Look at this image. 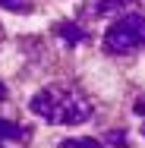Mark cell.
<instances>
[{
    "label": "cell",
    "instance_id": "1",
    "mask_svg": "<svg viewBox=\"0 0 145 148\" xmlns=\"http://www.w3.org/2000/svg\"><path fill=\"white\" fill-rule=\"evenodd\" d=\"M32 114L47 123H60V126H76L85 123L91 117V104L82 91L76 88H63V85H47V88L35 91L29 101Z\"/></svg>",
    "mask_w": 145,
    "mask_h": 148
},
{
    "label": "cell",
    "instance_id": "2",
    "mask_svg": "<svg viewBox=\"0 0 145 148\" xmlns=\"http://www.w3.org/2000/svg\"><path fill=\"white\" fill-rule=\"evenodd\" d=\"M142 44H145V16H139V13H129V16L117 19L104 35V47L111 54H129Z\"/></svg>",
    "mask_w": 145,
    "mask_h": 148
},
{
    "label": "cell",
    "instance_id": "3",
    "mask_svg": "<svg viewBox=\"0 0 145 148\" xmlns=\"http://www.w3.org/2000/svg\"><path fill=\"white\" fill-rule=\"evenodd\" d=\"M25 139H29L25 126H16L10 120H0V142H25Z\"/></svg>",
    "mask_w": 145,
    "mask_h": 148
},
{
    "label": "cell",
    "instance_id": "4",
    "mask_svg": "<svg viewBox=\"0 0 145 148\" xmlns=\"http://www.w3.org/2000/svg\"><path fill=\"white\" fill-rule=\"evenodd\" d=\"M126 3H136V0H95L91 13H98V16H107V13H114V10H123Z\"/></svg>",
    "mask_w": 145,
    "mask_h": 148
},
{
    "label": "cell",
    "instance_id": "5",
    "mask_svg": "<svg viewBox=\"0 0 145 148\" xmlns=\"http://www.w3.org/2000/svg\"><path fill=\"white\" fill-rule=\"evenodd\" d=\"M57 148H104L98 139H88V136H79V139H66V142H60Z\"/></svg>",
    "mask_w": 145,
    "mask_h": 148
},
{
    "label": "cell",
    "instance_id": "6",
    "mask_svg": "<svg viewBox=\"0 0 145 148\" xmlns=\"http://www.w3.org/2000/svg\"><path fill=\"white\" fill-rule=\"evenodd\" d=\"M60 35H63L66 41H82V32L76 29V25H66V22L60 25Z\"/></svg>",
    "mask_w": 145,
    "mask_h": 148
},
{
    "label": "cell",
    "instance_id": "7",
    "mask_svg": "<svg viewBox=\"0 0 145 148\" xmlns=\"http://www.w3.org/2000/svg\"><path fill=\"white\" fill-rule=\"evenodd\" d=\"M0 6L16 10V13H25V10H29V3H25V0H0Z\"/></svg>",
    "mask_w": 145,
    "mask_h": 148
},
{
    "label": "cell",
    "instance_id": "8",
    "mask_svg": "<svg viewBox=\"0 0 145 148\" xmlns=\"http://www.w3.org/2000/svg\"><path fill=\"white\" fill-rule=\"evenodd\" d=\"M0 98H6V88H3V82H0Z\"/></svg>",
    "mask_w": 145,
    "mask_h": 148
},
{
    "label": "cell",
    "instance_id": "9",
    "mask_svg": "<svg viewBox=\"0 0 145 148\" xmlns=\"http://www.w3.org/2000/svg\"><path fill=\"white\" fill-rule=\"evenodd\" d=\"M0 41H3V25H0Z\"/></svg>",
    "mask_w": 145,
    "mask_h": 148
},
{
    "label": "cell",
    "instance_id": "10",
    "mask_svg": "<svg viewBox=\"0 0 145 148\" xmlns=\"http://www.w3.org/2000/svg\"><path fill=\"white\" fill-rule=\"evenodd\" d=\"M0 148H6V145H3V142H0Z\"/></svg>",
    "mask_w": 145,
    "mask_h": 148
},
{
    "label": "cell",
    "instance_id": "11",
    "mask_svg": "<svg viewBox=\"0 0 145 148\" xmlns=\"http://www.w3.org/2000/svg\"><path fill=\"white\" fill-rule=\"evenodd\" d=\"M142 136H145V126H142Z\"/></svg>",
    "mask_w": 145,
    "mask_h": 148
}]
</instances>
